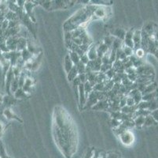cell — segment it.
Listing matches in <instances>:
<instances>
[{"label": "cell", "instance_id": "6da1fadb", "mask_svg": "<svg viewBox=\"0 0 158 158\" xmlns=\"http://www.w3.org/2000/svg\"><path fill=\"white\" fill-rule=\"evenodd\" d=\"M52 131L58 150L66 158H71L77 150L78 133L72 116L61 106L54 109Z\"/></svg>", "mask_w": 158, "mask_h": 158}, {"label": "cell", "instance_id": "7a4b0ae2", "mask_svg": "<svg viewBox=\"0 0 158 158\" xmlns=\"http://www.w3.org/2000/svg\"><path fill=\"white\" fill-rule=\"evenodd\" d=\"M97 6L89 5L79 10L63 25L64 32H72L78 28H84V26L92 19L93 14Z\"/></svg>", "mask_w": 158, "mask_h": 158}, {"label": "cell", "instance_id": "3957f363", "mask_svg": "<svg viewBox=\"0 0 158 158\" xmlns=\"http://www.w3.org/2000/svg\"><path fill=\"white\" fill-rule=\"evenodd\" d=\"M75 1H65V0H57V1H51V10H66L69 7H71L74 4Z\"/></svg>", "mask_w": 158, "mask_h": 158}, {"label": "cell", "instance_id": "277c9868", "mask_svg": "<svg viewBox=\"0 0 158 158\" xmlns=\"http://www.w3.org/2000/svg\"><path fill=\"white\" fill-rule=\"evenodd\" d=\"M119 137H120V140L122 142V144H123L124 146H131V145L133 144L135 141L134 134L129 130H126L125 132H123V134H120Z\"/></svg>", "mask_w": 158, "mask_h": 158}, {"label": "cell", "instance_id": "5b68a950", "mask_svg": "<svg viewBox=\"0 0 158 158\" xmlns=\"http://www.w3.org/2000/svg\"><path fill=\"white\" fill-rule=\"evenodd\" d=\"M78 100H79V108L80 110H83L85 107L87 97H86L85 91H84V85L83 83H80L79 85L78 89Z\"/></svg>", "mask_w": 158, "mask_h": 158}, {"label": "cell", "instance_id": "8992f818", "mask_svg": "<svg viewBox=\"0 0 158 158\" xmlns=\"http://www.w3.org/2000/svg\"><path fill=\"white\" fill-rule=\"evenodd\" d=\"M35 6H36V3H34L33 1H26L24 7V11L29 17L33 23H35V17L33 12V9Z\"/></svg>", "mask_w": 158, "mask_h": 158}, {"label": "cell", "instance_id": "52a82bcc", "mask_svg": "<svg viewBox=\"0 0 158 158\" xmlns=\"http://www.w3.org/2000/svg\"><path fill=\"white\" fill-rule=\"evenodd\" d=\"M138 75H148V76H154V70L151 65H143L136 69Z\"/></svg>", "mask_w": 158, "mask_h": 158}, {"label": "cell", "instance_id": "ba28073f", "mask_svg": "<svg viewBox=\"0 0 158 158\" xmlns=\"http://www.w3.org/2000/svg\"><path fill=\"white\" fill-rule=\"evenodd\" d=\"M108 7H97L94 14H93L92 19H103L108 16Z\"/></svg>", "mask_w": 158, "mask_h": 158}, {"label": "cell", "instance_id": "9c48e42d", "mask_svg": "<svg viewBox=\"0 0 158 158\" xmlns=\"http://www.w3.org/2000/svg\"><path fill=\"white\" fill-rule=\"evenodd\" d=\"M34 85H35V81H34V79L32 78H31V77H28L25 79V82H24L22 89L24 92L31 95V92L34 89Z\"/></svg>", "mask_w": 158, "mask_h": 158}, {"label": "cell", "instance_id": "30bf717a", "mask_svg": "<svg viewBox=\"0 0 158 158\" xmlns=\"http://www.w3.org/2000/svg\"><path fill=\"white\" fill-rule=\"evenodd\" d=\"M20 36H15V37H8L6 39V46L7 48L9 49L10 52H15L17 51V44H18V40Z\"/></svg>", "mask_w": 158, "mask_h": 158}, {"label": "cell", "instance_id": "8fae6325", "mask_svg": "<svg viewBox=\"0 0 158 158\" xmlns=\"http://www.w3.org/2000/svg\"><path fill=\"white\" fill-rule=\"evenodd\" d=\"M109 108H110V104L108 100H102V101H98L97 104L91 108L96 111H108Z\"/></svg>", "mask_w": 158, "mask_h": 158}, {"label": "cell", "instance_id": "7c38bea8", "mask_svg": "<svg viewBox=\"0 0 158 158\" xmlns=\"http://www.w3.org/2000/svg\"><path fill=\"white\" fill-rule=\"evenodd\" d=\"M3 115L7 120H17V121L20 122V123H23V120L19 116L16 115L15 113L14 112V111L10 108H5V110L3 111Z\"/></svg>", "mask_w": 158, "mask_h": 158}, {"label": "cell", "instance_id": "4fadbf2b", "mask_svg": "<svg viewBox=\"0 0 158 158\" xmlns=\"http://www.w3.org/2000/svg\"><path fill=\"white\" fill-rule=\"evenodd\" d=\"M132 40H133V42H134V51L141 48V40H142L141 30L135 29Z\"/></svg>", "mask_w": 158, "mask_h": 158}, {"label": "cell", "instance_id": "5bb4252c", "mask_svg": "<svg viewBox=\"0 0 158 158\" xmlns=\"http://www.w3.org/2000/svg\"><path fill=\"white\" fill-rule=\"evenodd\" d=\"M125 35L126 30L123 28L113 29L111 31V36H113L115 38L119 39V40H124V38H125Z\"/></svg>", "mask_w": 158, "mask_h": 158}, {"label": "cell", "instance_id": "9a60e30c", "mask_svg": "<svg viewBox=\"0 0 158 158\" xmlns=\"http://www.w3.org/2000/svg\"><path fill=\"white\" fill-rule=\"evenodd\" d=\"M127 97H131L133 98L136 104H139V103L142 101V98H143L142 93H141L138 89H135L131 90L130 92L127 93Z\"/></svg>", "mask_w": 158, "mask_h": 158}, {"label": "cell", "instance_id": "2e32d148", "mask_svg": "<svg viewBox=\"0 0 158 158\" xmlns=\"http://www.w3.org/2000/svg\"><path fill=\"white\" fill-rule=\"evenodd\" d=\"M98 101V100L97 97H96L95 93H94V91H92L89 94L88 97L87 98L85 107L86 108H92L93 106H94L97 104Z\"/></svg>", "mask_w": 158, "mask_h": 158}, {"label": "cell", "instance_id": "e0dca14e", "mask_svg": "<svg viewBox=\"0 0 158 158\" xmlns=\"http://www.w3.org/2000/svg\"><path fill=\"white\" fill-rule=\"evenodd\" d=\"M111 48L106 46L103 42L100 43L98 45H97V53H98V58L99 59H102L105 55L109 51Z\"/></svg>", "mask_w": 158, "mask_h": 158}, {"label": "cell", "instance_id": "ac0fdd59", "mask_svg": "<svg viewBox=\"0 0 158 158\" xmlns=\"http://www.w3.org/2000/svg\"><path fill=\"white\" fill-rule=\"evenodd\" d=\"M87 55L88 56L90 61L95 60L98 59V53H97V45L95 44H91L89 47L88 51L87 52Z\"/></svg>", "mask_w": 158, "mask_h": 158}, {"label": "cell", "instance_id": "d6986e66", "mask_svg": "<svg viewBox=\"0 0 158 158\" xmlns=\"http://www.w3.org/2000/svg\"><path fill=\"white\" fill-rule=\"evenodd\" d=\"M17 101H18V100H16L15 98L13 97V95H6L3 97V101H2V103H3L4 105L6 107V108H10V106L14 105V104L17 103Z\"/></svg>", "mask_w": 158, "mask_h": 158}, {"label": "cell", "instance_id": "ffe728a7", "mask_svg": "<svg viewBox=\"0 0 158 158\" xmlns=\"http://www.w3.org/2000/svg\"><path fill=\"white\" fill-rule=\"evenodd\" d=\"M13 97L15 98L16 100H23V99H27L30 97V94L27 93L23 90L22 88H19L18 90L16 91L14 94Z\"/></svg>", "mask_w": 158, "mask_h": 158}, {"label": "cell", "instance_id": "44dd1931", "mask_svg": "<svg viewBox=\"0 0 158 158\" xmlns=\"http://www.w3.org/2000/svg\"><path fill=\"white\" fill-rule=\"evenodd\" d=\"M21 59L24 61V63H25L31 61L33 59H34V57H35V56H33V55L31 54V52H30L27 48L23 50L22 52H21Z\"/></svg>", "mask_w": 158, "mask_h": 158}, {"label": "cell", "instance_id": "7402d4cb", "mask_svg": "<svg viewBox=\"0 0 158 158\" xmlns=\"http://www.w3.org/2000/svg\"><path fill=\"white\" fill-rule=\"evenodd\" d=\"M158 98V89L156 90H155L154 92L149 93L145 94V95L143 96V98H142V101H152L153 100Z\"/></svg>", "mask_w": 158, "mask_h": 158}, {"label": "cell", "instance_id": "603a6c76", "mask_svg": "<svg viewBox=\"0 0 158 158\" xmlns=\"http://www.w3.org/2000/svg\"><path fill=\"white\" fill-rule=\"evenodd\" d=\"M25 48H27V39L22 37H19L18 44H17V51L21 52Z\"/></svg>", "mask_w": 158, "mask_h": 158}, {"label": "cell", "instance_id": "cb8c5ba5", "mask_svg": "<svg viewBox=\"0 0 158 158\" xmlns=\"http://www.w3.org/2000/svg\"><path fill=\"white\" fill-rule=\"evenodd\" d=\"M157 89V86H156V84L154 82H153L152 83L149 84V85H146V86L144 87L143 90L142 91V95H145V94L149 93L154 92L155 90Z\"/></svg>", "mask_w": 158, "mask_h": 158}, {"label": "cell", "instance_id": "d4e9b609", "mask_svg": "<svg viewBox=\"0 0 158 158\" xmlns=\"http://www.w3.org/2000/svg\"><path fill=\"white\" fill-rule=\"evenodd\" d=\"M73 66H74V64H73V63L72 62L69 54L66 55L65 57H64V70H65L66 74H68L69 72L71 70L72 68H73Z\"/></svg>", "mask_w": 158, "mask_h": 158}, {"label": "cell", "instance_id": "484cf974", "mask_svg": "<svg viewBox=\"0 0 158 158\" xmlns=\"http://www.w3.org/2000/svg\"><path fill=\"white\" fill-rule=\"evenodd\" d=\"M90 4L97 6V7H109L113 4V2L106 1V0H92V1H90Z\"/></svg>", "mask_w": 158, "mask_h": 158}, {"label": "cell", "instance_id": "4316f807", "mask_svg": "<svg viewBox=\"0 0 158 158\" xmlns=\"http://www.w3.org/2000/svg\"><path fill=\"white\" fill-rule=\"evenodd\" d=\"M138 110L137 105H135V106H124L123 108H120V111L122 113H124V114H134L136 111Z\"/></svg>", "mask_w": 158, "mask_h": 158}, {"label": "cell", "instance_id": "83f0119b", "mask_svg": "<svg viewBox=\"0 0 158 158\" xmlns=\"http://www.w3.org/2000/svg\"><path fill=\"white\" fill-rule=\"evenodd\" d=\"M78 75L79 74H78V71H77V67H76V66H74L73 68H72L71 70L67 74V78H68L69 82H73L75 78L78 77Z\"/></svg>", "mask_w": 158, "mask_h": 158}, {"label": "cell", "instance_id": "f1b7e54d", "mask_svg": "<svg viewBox=\"0 0 158 158\" xmlns=\"http://www.w3.org/2000/svg\"><path fill=\"white\" fill-rule=\"evenodd\" d=\"M6 19L8 20L9 21H19V17L17 14H15L13 11H10L8 10V11L6 14Z\"/></svg>", "mask_w": 158, "mask_h": 158}, {"label": "cell", "instance_id": "f546056e", "mask_svg": "<svg viewBox=\"0 0 158 158\" xmlns=\"http://www.w3.org/2000/svg\"><path fill=\"white\" fill-rule=\"evenodd\" d=\"M69 56L70 59H71L72 62L73 63L74 66H76L77 64H78V63L80 62V56L77 54V52L69 51Z\"/></svg>", "mask_w": 158, "mask_h": 158}, {"label": "cell", "instance_id": "4dcf8cb0", "mask_svg": "<svg viewBox=\"0 0 158 158\" xmlns=\"http://www.w3.org/2000/svg\"><path fill=\"white\" fill-rule=\"evenodd\" d=\"M157 123L154 120V119L150 115H147L145 117V123H144V127H151V126L156 125Z\"/></svg>", "mask_w": 158, "mask_h": 158}, {"label": "cell", "instance_id": "1f68e13d", "mask_svg": "<svg viewBox=\"0 0 158 158\" xmlns=\"http://www.w3.org/2000/svg\"><path fill=\"white\" fill-rule=\"evenodd\" d=\"M135 122V126L138 128H142L144 127V123H145V117L143 116H136L134 119Z\"/></svg>", "mask_w": 158, "mask_h": 158}, {"label": "cell", "instance_id": "d6a6232c", "mask_svg": "<svg viewBox=\"0 0 158 158\" xmlns=\"http://www.w3.org/2000/svg\"><path fill=\"white\" fill-rule=\"evenodd\" d=\"M151 111H149V110H144V109H138L137 111L135 112V117L136 116H143V117H146L147 115H150Z\"/></svg>", "mask_w": 158, "mask_h": 158}, {"label": "cell", "instance_id": "836d02e7", "mask_svg": "<svg viewBox=\"0 0 158 158\" xmlns=\"http://www.w3.org/2000/svg\"><path fill=\"white\" fill-rule=\"evenodd\" d=\"M19 82H18V78H14V80L13 81L12 84H11L10 86V93L11 94H14L16 91L19 89Z\"/></svg>", "mask_w": 158, "mask_h": 158}, {"label": "cell", "instance_id": "e575fe53", "mask_svg": "<svg viewBox=\"0 0 158 158\" xmlns=\"http://www.w3.org/2000/svg\"><path fill=\"white\" fill-rule=\"evenodd\" d=\"M114 40H115V37H113V36H111V35H110V36H108V37H105L102 42L105 43V44H106V46H108V47H110V48H111Z\"/></svg>", "mask_w": 158, "mask_h": 158}, {"label": "cell", "instance_id": "d590c367", "mask_svg": "<svg viewBox=\"0 0 158 158\" xmlns=\"http://www.w3.org/2000/svg\"><path fill=\"white\" fill-rule=\"evenodd\" d=\"M122 50L124 52V54L126 55V56L128 58L134 55V50H133V49L130 48V47H127V46H124L123 44V46H122Z\"/></svg>", "mask_w": 158, "mask_h": 158}, {"label": "cell", "instance_id": "8d00e7d4", "mask_svg": "<svg viewBox=\"0 0 158 158\" xmlns=\"http://www.w3.org/2000/svg\"><path fill=\"white\" fill-rule=\"evenodd\" d=\"M84 91H85V94H86V97H88L89 94L93 91V85H90L88 82H85L84 84Z\"/></svg>", "mask_w": 158, "mask_h": 158}, {"label": "cell", "instance_id": "74e56055", "mask_svg": "<svg viewBox=\"0 0 158 158\" xmlns=\"http://www.w3.org/2000/svg\"><path fill=\"white\" fill-rule=\"evenodd\" d=\"M76 67H77V71H78L79 74H86V65H84V63H82L81 62H80L78 64L76 65Z\"/></svg>", "mask_w": 158, "mask_h": 158}, {"label": "cell", "instance_id": "f35d334b", "mask_svg": "<svg viewBox=\"0 0 158 158\" xmlns=\"http://www.w3.org/2000/svg\"><path fill=\"white\" fill-rule=\"evenodd\" d=\"M93 91L105 92V83H97L93 86Z\"/></svg>", "mask_w": 158, "mask_h": 158}, {"label": "cell", "instance_id": "ab89813d", "mask_svg": "<svg viewBox=\"0 0 158 158\" xmlns=\"http://www.w3.org/2000/svg\"><path fill=\"white\" fill-rule=\"evenodd\" d=\"M145 51L142 48H139L137 50L134 51V55L138 58V59H143L145 56Z\"/></svg>", "mask_w": 158, "mask_h": 158}, {"label": "cell", "instance_id": "60d3db41", "mask_svg": "<svg viewBox=\"0 0 158 158\" xmlns=\"http://www.w3.org/2000/svg\"><path fill=\"white\" fill-rule=\"evenodd\" d=\"M121 122L120 120H115V119H111V121H110V125L112 126L113 129H116L117 127H119L121 124Z\"/></svg>", "mask_w": 158, "mask_h": 158}, {"label": "cell", "instance_id": "b9f144b4", "mask_svg": "<svg viewBox=\"0 0 158 158\" xmlns=\"http://www.w3.org/2000/svg\"><path fill=\"white\" fill-rule=\"evenodd\" d=\"M112 67H113V65L110 64V63H108V64H102L101 66V70H100V72L106 74Z\"/></svg>", "mask_w": 158, "mask_h": 158}, {"label": "cell", "instance_id": "7bdbcfd3", "mask_svg": "<svg viewBox=\"0 0 158 158\" xmlns=\"http://www.w3.org/2000/svg\"><path fill=\"white\" fill-rule=\"evenodd\" d=\"M120 154L116 152H109L106 153V158H120Z\"/></svg>", "mask_w": 158, "mask_h": 158}, {"label": "cell", "instance_id": "ee69618b", "mask_svg": "<svg viewBox=\"0 0 158 158\" xmlns=\"http://www.w3.org/2000/svg\"><path fill=\"white\" fill-rule=\"evenodd\" d=\"M80 62H81L82 63H84V65H87V63L90 62V59H89L88 56H87V53L86 54H84L83 56H80Z\"/></svg>", "mask_w": 158, "mask_h": 158}, {"label": "cell", "instance_id": "f6af8a7d", "mask_svg": "<svg viewBox=\"0 0 158 158\" xmlns=\"http://www.w3.org/2000/svg\"><path fill=\"white\" fill-rule=\"evenodd\" d=\"M126 105L127 106H135V105H137L135 102L134 99L131 97H127V101H126Z\"/></svg>", "mask_w": 158, "mask_h": 158}, {"label": "cell", "instance_id": "bcb514c9", "mask_svg": "<svg viewBox=\"0 0 158 158\" xmlns=\"http://www.w3.org/2000/svg\"><path fill=\"white\" fill-rule=\"evenodd\" d=\"M94 152H95V150H94V149H90V150H87V152L86 153L84 158H91L93 156V155H94Z\"/></svg>", "mask_w": 158, "mask_h": 158}, {"label": "cell", "instance_id": "7dc6e473", "mask_svg": "<svg viewBox=\"0 0 158 158\" xmlns=\"http://www.w3.org/2000/svg\"><path fill=\"white\" fill-rule=\"evenodd\" d=\"M78 78H79V79H80V81L81 83L84 84L85 82H87V74H79Z\"/></svg>", "mask_w": 158, "mask_h": 158}, {"label": "cell", "instance_id": "c3c4849f", "mask_svg": "<svg viewBox=\"0 0 158 158\" xmlns=\"http://www.w3.org/2000/svg\"><path fill=\"white\" fill-rule=\"evenodd\" d=\"M150 115H151V116L154 119L155 121H156V123L158 124V109H156V110H154V111H151V113H150Z\"/></svg>", "mask_w": 158, "mask_h": 158}, {"label": "cell", "instance_id": "681fc988", "mask_svg": "<svg viewBox=\"0 0 158 158\" xmlns=\"http://www.w3.org/2000/svg\"><path fill=\"white\" fill-rule=\"evenodd\" d=\"M4 129H5V126L3 125L2 122H0V138L2 137V133L4 131Z\"/></svg>", "mask_w": 158, "mask_h": 158}, {"label": "cell", "instance_id": "f907efd6", "mask_svg": "<svg viewBox=\"0 0 158 158\" xmlns=\"http://www.w3.org/2000/svg\"><path fill=\"white\" fill-rule=\"evenodd\" d=\"M98 158H106V153L99 152V153H98Z\"/></svg>", "mask_w": 158, "mask_h": 158}, {"label": "cell", "instance_id": "816d5d0a", "mask_svg": "<svg viewBox=\"0 0 158 158\" xmlns=\"http://www.w3.org/2000/svg\"><path fill=\"white\" fill-rule=\"evenodd\" d=\"M91 158H98V152H94V155H93V156Z\"/></svg>", "mask_w": 158, "mask_h": 158}, {"label": "cell", "instance_id": "f5cc1de1", "mask_svg": "<svg viewBox=\"0 0 158 158\" xmlns=\"http://www.w3.org/2000/svg\"><path fill=\"white\" fill-rule=\"evenodd\" d=\"M3 97L4 96H2V93H0V104L2 103V101H3Z\"/></svg>", "mask_w": 158, "mask_h": 158}, {"label": "cell", "instance_id": "db71d44e", "mask_svg": "<svg viewBox=\"0 0 158 158\" xmlns=\"http://www.w3.org/2000/svg\"><path fill=\"white\" fill-rule=\"evenodd\" d=\"M0 69H1V63H0Z\"/></svg>", "mask_w": 158, "mask_h": 158}]
</instances>
